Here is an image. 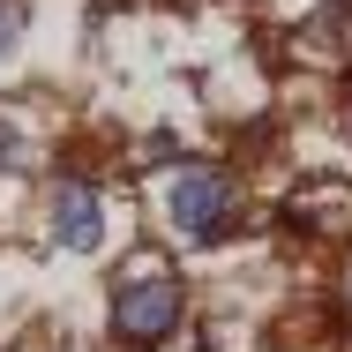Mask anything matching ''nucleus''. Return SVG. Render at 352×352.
Masks as SVG:
<instances>
[{
	"label": "nucleus",
	"instance_id": "f257e3e1",
	"mask_svg": "<svg viewBox=\"0 0 352 352\" xmlns=\"http://www.w3.org/2000/svg\"><path fill=\"white\" fill-rule=\"evenodd\" d=\"M150 263H135V278L120 285V300H113V330L128 338V345H157L173 322H180V285L173 278H142Z\"/></svg>",
	"mask_w": 352,
	"mask_h": 352
},
{
	"label": "nucleus",
	"instance_id": "f03ea898",
	"mask_svg": "<svg viewBox=\"0 0 352 352\" xmlns=\"http://www.w3.org/2000/svg\"><path fill=\"white\" fill-rule=\"evenodd\" d=\"M165 210H173V225H180L188 240H217V232L232 225V180L195 165V173H180V180H173Z\"/></svg>",
	"mask_w": 352,
	"mask_h": 352
},
{
	"label": "nucleus",
	"instance_id": "7ed1b4c3",
	"mask_svg": "<svg viewBox=\"0 0 352 352\" xmlns=\"http://www.w3.org/2000/svg\"><path fill=\"white\" fill-rule=\"evenodd\" d=\"M53 232H60V248H98L105 240V210H98V195L82 180H68L53 195Z\"/></svg>",
	"mask_w": 352,
	"mask_h": 352
},
{
	"label": "nucleus",
	"instance_id": "20e7f679",
	"mask_svg": "<svg viewBox=\"0 0 352 352\" xmlns=\"http://www.w3.org/2000/svg\"><path fill=\"white\" fill-rule=\"evenodd\" d=\"M23 38V0H0V53Z\"/></svg>",
	"mask_w": 352,
	"mask_h": 352
},
{
	"label": "nucleus",
	"instance_id": "39448f33",
	"mask_svg": "<svg viewBox=\"0 0 352 352\" xmlns=\"http://www.w3.org/2000/svg\"><path fill=\"white\" fill-rule=\"evenodd\" d=\"M0 165H23V135H15L8 120H0Z\"/></svg>",
	"mask_w": 352,
	"mask_h": 352
}]
</instances>
